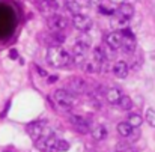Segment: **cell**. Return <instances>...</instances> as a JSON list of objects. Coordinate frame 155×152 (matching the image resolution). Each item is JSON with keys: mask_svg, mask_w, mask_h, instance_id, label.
<instances>
[{"mask_svg": "<svg viewBox=\"0 0 155 152\" xmlns=\"http://www.w3.org/2000/svg\"><path fill=\"white\" fill-rule=\"evenodd\" d=\"M92 60L97 62L98 65H101L104 68V65L107 63V56H105V51L101 48V47H95L94 48V53H92Z\"/></svg>", "mask_w": 155, "mask_h": 152, "instance_id": "cell-15", "label": "cell"}, {"mask_svg": "<svg viewBox=\"0 0 155 152\" xmlns=\"http://www.w3.org/2000/svg\"><path fill=\"white\" fill-rule=\"evenodd\" d=\"M83 69H84L87 74H98V72L103 71V66L98 65L97 62H94V60L91 59V60H86V62L83 63Z\"/></svg>", "mask_w": 155, "mask_h": 152, "instance_id": "cell-19", "label": "cell"}, {"mask_svg": "<svg viewBox=\"0 0 155 152\" xmlns=\"http://www.w3.org/2000/svg\"><path fill=\"white\" fill-rule=\"evenodd\" d=\"M91 134H92V137H94L97 142H103V140L107 139L108 131H107V128H105L104 125H95V127L92 128Z\"/></svg>", "mask_w": 155, "mask_h": 152, "instance_id": "cell-13", "label": "cell"}, {"mask_svg": "<svg viewBox=\"0 0 155 152\" xmlns=\"http://www.w3.org/2000/svg\"><path fill=\"white\" fill-rule=\"evenodd\" d=\"M66 8L69 9V12L72 15H78L83 14V3L80 0H68L66 2Z\"/></svg>", "mask_w": 155, "mask_h": 152, "instance_id": "cell-18", "label": "cell"}, {"mask_svg": "<svg viewBox=\"0 0 155 152\" xmlns=\"http://www.w3.org/2000/svg\"><path fill=\"white\" fill-rule=\"evenodd\" d=\"M111 24H113V26H116V27H119V29L122 30V29H127V27H128L130 20H128V18H125V17H122V15L114 14V15L111 17Z\"/></svg>", "mask_w": 155, "mask_h": 152, "instance_id": "cell-20", "label": "cell"}, {"mask_svg": "<svg viewBox=\"0 0 155 152\" xmlns=\"http://www.w3.org/2000/svg\"><path fill=\"white\" fill-rule=\"evenodd\" d=\"M146 122L155 128V108H148L146 110Z\"/></svg>", "mask_w": 155, "mask_h": 152, "instance_id": "cell-24", "label": "cell"}, {"mask_svg": "<svg viewBox=\"0 0 155 152\" xmlns=\"http://www.w3.org/2000/svg\"><path fill=\"white\" fill-rule=\"evenodd\" d=\"M71 122H72V125L75 127L77 131H80V133H87L89 131V124L81 116H71Z\"/></svg>", "mask_w": 155, "mask_h": 152, "instance_id": "cell-14", "label": "cell"}, {"mask_svg": "<svg viewBox=\"0 0 155 152\" xmlns=\"http://www.w3.org/2000/svg\"><path fill=\"white\" fill-rule=\"evenodd\" d=\"M56 142L57 139L53 136V133H47L36 140V149L41 152H56Z\"/></svg>", "mask_w": 155, "mask_h": 152, "instance_id": "cell-3", "label": "cell"}, {"mask_svg": "<svg viewBox=\"0 0 155 152\" xmlns=\"http://www.w3.org/2000/svg\"><path fill=\"white\" fill-rule=\"evenodd\" d=\"M51 97L54 102L57 104V107H60L63 110H69L74 105V95L69 94L66 89H56Z\"/></svg>", "mask_w": 155, "mask_h": 152, "instance_id": "cell-2", "label": "cell"}, {"mask_svg": "<svg viewBox=\"0 0 155 152\" xmlns=\"http://www.w3.org/2000/svg\"><path fill=\"white\" fill-rule=\"evenodd\" d=\"M68 149H69V143L65 142V140L57 139V142H56V152H65Z\"/></svg>", "mask_w": 155, "mask_h": 152, "instance_id": "cell-25", "label": "cell"}, {"mask_svg": "<svg viewBox=\"0 0 155 152\" xmlns=\"http://www.w3.org/2000/svg\"><path fill=\"white\" fill-rule=\"evenodd\" d=\"M134 130L136 128H139L142 124H143V119H142V116L140 114H137V113H130V116H128V121H127Z\"/></svg>", "mask_w": 155, "mask_h": 152, "instance_id": "cell-22", "label": "cell"}, {"mask_svg": "<svg viewBox=\"0 0 155 152\" xmlns=\"http://www.w3.org/2000/svg\"><path fill=\"white\" fill-rule=\"evenodd\" d=\"M111 71H113V75H114V77H117V78H125V77L128 75V72H130V66H128L127 62L117 60V62H114Z\"/></svg>", "mask_w": 155, "mask_h": 152, "instance_id": "cell-10", "label": "cell"}, {"mask_svg": "<svg viewBox=\"0 0 155 152\" xmlns=\"http://www.w3.org/2000/svg\"><path fill=\"white\" fill-rule=\"evenodd\" d=\"M66 91L72 95H81L86 91V81L81 77H71L66 81Z\"/></svg>", "mask_w": 155, "mask_h": 152, "instance_id": "cell-5", "label": "cell"}, {"mask_svg": "<svg viewBox=\"0 0 155 152\" xmlns=\"http://www.w3.org/2000/svg\"><path fill=\"white\" fill-rule=\"evenodd\" d=\"M110 3H113V5H120V3H124L125 0H108Z\"/></svg>", "mask_w": 155, "mask_h": 152, "instance_id": "cell-30", "label": "cell"}, {"mask_svg": "<svg viewBox=\"0 0 155 152\" xmlns=\"http://www.w3.org/2000/svg\"><path fill=\"white\" fill-rule=\"evenodd\" d=\"M120 98H122L120 89H117V88H108L107 89V92H105V100H107V102H110L111 105H117L119 101H120Z\"/></svg>", "mask_w": 155, "mask_h": 152, "instance_id": "cell-11", "label": "cell"}, {"mask_svg": "<svg viewBox=\"0 0 155 152\" xmlns=\"http://www.w3.org/2000/svg\"><path fill=\"white\" fill-rule=\"evenodd\" d=\"M63 41H65V35H63L62 32H53L51 35L48 36V39H47V42H48L51 47L60 45Z\"/></svg>", "mask_w": 155, "mask_h": 152, "instance_id": "cell-21", "label": "cell"}, {"mask_svg": "<svg viewBox=\"0 0 155 152\" xmlns=\"http://www.w3.org/2000/svg\"><path fill=\"white\" fill-rule=\"evenodd\" d=\"M122 33V48L128 53H133L136 50V45H137V41H136V36L134 33L127 27V29H122L120 30Z\"/></svg>", "mask_w": 155, "mask_h": 152, "instance_id": "cell-7", "label": "cell"}, {"mask_svg": "<svg viewBox=\"0 0 155 152\" xmlns=\"http://www.w3.org/2000/svg\"><path fill=\"white\" fill-rule=\"evenodd\" d=\"M117 133H119L120 137L128 139V137H131V136L134 134V128H133L128 122H120V124L117 125Z\"/></svg>", "mask_w": 155, "mask_h": 152, "instance_id": "cell-17", "label": "cell"}, {"mask_svg": "<svg viewBox=\"0 0 155 152\" xmlns=\"http://www.w3.org/2000/svg\"><path fill=\"white\" fill-rule=\"evenodd\" d=\"M77 42H81V44H84V45H87V47H91V44H92L91 36H89V35H86V33H81V35L78 36Z\"/></svg>", "mask_w": 155, "mask_h": 152, "instance_id": "cell-26", "label": "cell"}, {"mask_svg": "<svg viewBox=\"0 0 155 152\" xmlns=\"http://www.w3.org/2000/svg\"><path fill=\"white\" fill-rule=\"evenodd\" d=\"M47 24H48V29L51 30V32H63L66 27H68V20L66 18H63L62 15H51L50 18H48V21H47Z\"/></svg>", "mask_w": 155, "mask_h": 152, "instance_id": "cell-8", "label": "cell"}, {"mask_svg": "<svg viewBox=\"0 0 155 152\" xmlns=\"http://www.w3.org/2000/svg\"><path fill=\"white\" fill-rule=\"evenodd\" d=\"M80 2H81V3H89L91 0H80Z\"/></svg>", "mask_w": 155, "mask_h": 152, "instance_id": "cell-31", "label": "cell"}, {"mask_svg": "<svg viewBox=\"0 0 155 152\" xmlns=\"http://www.w3.org/2000/svg\"><path fill=\"white\" fill-rule=\"evenodd\" d=\"M72 24L75 29L81 30V33H84L94 26V21L91 17H87L84 14H78V15H72Z\"/></svg>", "mask_w": 155, "mask_h": 152, "instance_id": "cell-6", "label": "cell"}, {"mask_svg": "<svg viewBox=\"0 0 155 152\" xmlns=\"http://www.w3.org/2000/svg\"><path fill=\"white\" fill-rule=\"evenodd\" d=\"M98 9L100 12L104 15H114L116 14V5L110 3L108 0H103L100 5H98Z\"/></svg>", "mask_w": 155, "mask_h": 152, "instance_id": "cell-16", "label": "cell"}, {"mask_svg": "<svg viewBox=\"0 0 155 152\" xmlns=\"http://www.w3.org/2000/svg\"><path fill=\"white\" fill-rule=\"evenodd\" d=\"M57 78H59L57 75H50V77H48V83H54Z\"/></svg>", "mask_w": 155, "mask_h": 152, "instance_id": "cell-28", "label": "cell"}, {"mask_svg": "<svg viewBox=\"0 0 155 152\" xmlns=\"http://www.w3.org/2000/svg\"><path fill=\"white\" fill-rule=\"evenodd\" d=\"M5 152H9V151H5Z\"/></svg>", "mask_w": 155, "mask_h": 152, "instance_id": "cell-32", "label": "cell"}, {"mask_svg": "<svg viewBox=\"0 0 155 152\" xmlns=\"http://www.w3.org/2000/svg\"><path fill=\"white\" fill-rule=\"evenodd\" d=\"M47 60L54 68H68L72 62V56L62 45L50 47L47 51Z\"/></svg>", "mask_w": 155, "mask_h": 152, "instance_id": "cell-1", "label": "cell"}, {"mask_svg": "<svg viewBox=\"0 0 155 152\" xmlns=\"http://www.w3.org/2000/svg\"><path fill=\"white\" fill-rule=\"evenodd\" d=\"M105 44L113 48V50H119L122 48V33L120 30H116V32H111L105 36Z\"/></svg>", "mask_w": 155, "mask_h": 152, "instance_id": "cell-9", "label": "cell"}, {"mask_svg": "<svg viewBox=\"0 0 155 152\" xmlns=\"http://www.w3.org/2000/svg\"><path fill=\"white\" fill-rule=\"evenodd\" d=\"M119 152H139L136 148H127V149H124V151H119Z\"/></svg>", "mask_w": 155, "mask_h": 152, "instance_id": "cell-29", "label": "cell"}, {"mask_svg": "<svg viewBox=\"0 0 155 152\" xmlns=\"http://www.w3.org/2000/svg\"><path fill=\"white\" fill-rule=\"evenodd\" d=\"M45 130H47V121H35V122H30V124L26 127L27 134H29L35 142L45 134Z\"/></svg>", "mask_w": 155, "mask_h": 152, "instance_id": "cell-4", "label": "cell"}, {"mask_svg": "<svg viewBox=\"0 0 155 152\" xmlns=\"http://www.w3.org/2000/svg\"><path fill=\"white\" fill-rule=\"evenodd\" d=\"M9 57H11V59H17V57H18L17 50H11V53H9Z\"/></svg>", "mask_w": 155, "mask_h": 152, "instance_id": "cell-27", "label": "cell"}, {"mask_svg": "<svg viewBox=\"0 0 155 152\" xmlns=\"http://www.w3.org/2000/svg\"><path fill=\"white\" fill-rule=\"evenodd\" d=\"M50 2H53V0H50Z\"/></svg>", "mask_w": 155, "mask_h": 152, "instance_id": "cell-33", "label": "cell"}, {"mask_svg": "<svg viewBox=\"0 0 155 152\" xmlns=\"http://www.w3.org/2000/svg\"><path fill=\"white\" fill-rule=\"evenodd\" d=\"M116 14H117V15H122V17H125V18H128V20H131L133 15H134V6H133L131 3H125V2H124V3L117 5Z\"/></svg>", "mask_w": 155, "mask_h": 152, "instance_id": "cell-12", "label": "cell"}, {"mask_svg": "<svg viewBox=\"0 0 155 152\" xmlns=\"http://www.w3.org/2000/svg\"><path fill=\"white\" fill-rule=\"evenodd\" d=\"M122 110H131V107H133V101H131V98L130 97H127V95H122V98H120V101L117 104Z\"/></svg>", "mask_w": 155, "mask_h": 152, "instance_id": "cell-23", "label": "cell"}]
</instances>
